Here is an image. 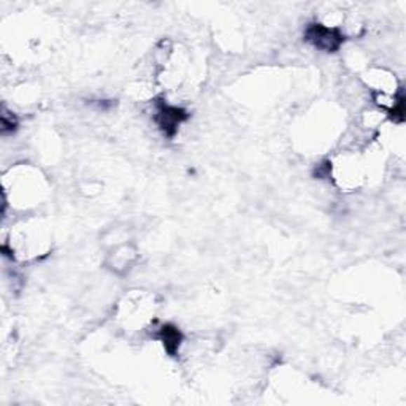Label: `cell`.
<instances>
[{
    "label": "cell",
    "mask_w": 406,
    "mask_h": 406,
    "mask_svg": "<svg viewBox=\"0 0 406 406\" xmlns=\"http://www.w3.org/2000/svg\"><path fill=\"white\" fill-rule=\"evenodd\" d=\"M306 40L319 50L333 53L341 46L344 37L340 30L324 26V24H311L306 29Z\"/></svg>",
    "instance_id": "cell-1"
},
{
    "label": "cell",
    "mask_w": 406,
    "mask_h": 406,
    "mask_svg": "<svg viewBox=\"0 0 406 406\" xmlns=\"http://www.w3.org/2000/svg\"><path fill=\"white\" fill-rule=\"evenodd\" d=\"M186 119V111L181 110V108L177 107H168V105H162L159 107V111H157V124H159L163 133L167 135H173L177 132V127L183 123Z\"/></svg>",
    "instance_id": "cell-2"
},
{
    "label": "cell",
    "mask_w": 406,
    "mask_h": 406,
    "mask_svg": "<svg viewBox=\"0 0 406 406\" xmlns=\"http://www.w3.org/2000/svg\"><path fill=\"white\" fill-rule=\"evenodd\" d=\"M161 340L163 343V346H165L167 353L168 354H175L177 353V349L180 348V343H181V333L178 332V329H175L172 325H165L161 332Z\"/></svg>",
    "instance_id": "cell-3"
}]
</instances>
